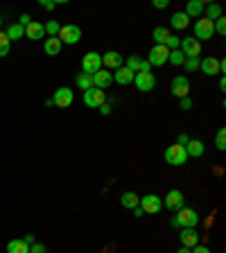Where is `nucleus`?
Here are the masks:
<instances>
[{
    "label": "nucleus",
    "mask_w": 226,
    "mask_h": 253,
    "mask_svg": "<svg viewBox=\"0 0 226 253\" xmlns=\"http://www.w3.org/2000/svg\"><path fill=\"white\" fill-rule=\"evenodd\" d=\"M102 66L111 68V70H118V68L122 66V54H120V52H116V50L106 52V54L102 57Z\"/></svg>",
    "instance_id": "nucleus-19"
},
{
    "label": "nucleus",
    "mask_w": 226,
    "mask_h": 253,
    "mask_svg": "<svg viewBox=\"0 0 226 253\" xmlns=\"http://www.w3.org/2000/svg\"><path fill=\"white\" fill-rule=\"evenodd\" d=\"M41 7H45V9H54V7H57V2H52V0H41Z\"/></svg>",
    "instance_id": "nucleus-42"
},
{
    "label": "nucleus",
    "mask_w": 226,
    "mask_h": 253,
    "mask_svg": "<svg viewBox=\"0 0 226 253\" xmlns=\"http://www.w3.org/2000/svg\"><path fill=\"white\" fill-rule=\"evenodd\" d=\"M7 39L9 41H18V39H23L25 36V27L23 25H18V23H12V25L7 27Z\"/></svg>",
    "instance_id": "nucleus-25"
},
{
    "label": "nucleus",
    "mask_w": 226,
    "mask_h": 253,
    "mask_svg": "<svg viewBox=\"0 0 226 253\" xmlns=\"http://www.w3.org/2000/svg\"><path fill=\"white\" fill-rule=\"evenodd\" d=\"M7 253H30V247L23 240H12L7 242Z\"/></svg>",
    "instance_id": "nucleus-27"
},
{
    "label": "nucleus",
    "mask_w": 226,
    "mask_h": 253,
    "mask_svg": "<svg viewBox=\"0 0 226 253\" xmlns=\"http://www.w3.org/2000/svg\"><path fill=\"white\" fill-rule=\"evenodd\" d=\"M82 39V30L77 25H61L59 30V41L61 43H68V46H75Z\"/></svg>",
    "instance_id": "nucleus-6"
},
{
    "label": "nucleus",
    "mask_w": 226,
    "mask_h": 253,
    "mask_svg": "<svg viewBox=\"0 0 226 253\" xmlns=\"http://www.w3.org/2000/svg\"><path fill=\"white\" fill-rule=\"evenodd\" d=\"M9 46H12V41L7 39L5 32H0V57H7L9 54Z\"/></svg>",
    "instance_id": "nucleus-33"
},
{
    "label": "nucleus",
    "mask_w": 226,
    "mask_h": 253,
    "mask_svg": "<svg viewBox=\"0 0 226 253\" xmlns=\"http://www.w3.org/2000/svg\"><path fill=\"white\" fill-rule=\"evenodd\" d=\"M134 77H136V75L129 70V68H127V66H120V68L113 72V82H116V84H120V86L131 84V82H134Z\"/></svg>",
    "instance_id": "nucleus-18"
},
{
    "label": "nucleus",
    "mask_w": 226,
    "mask_h": 253,
    "mask_svg": "<svg viewBox=\"0 0 226 253\" xmlns=\"http://www.w3.org/2000/svg\"><path fill=\"white\" fill-rule=\"evenodd\" d=\"M190 253H210V249H208V247H199V244H197V247L190 249Z\"/></svg>",
    "instance_id": "nucleus-40"
},
{
    "label": "nucleus",
    "mask_w": 226,
    "mask_h": 253,
    "mask_svg": "<svg viewBox=\"0 0 226 253\" xmlns=\"http://www.w3.org/2000/svg\"><path fill=\"white\" fill-rule=\"evenodd\" d=\"M120 203H122V208H129V210H134V208L140 203V197L136 195V192H122V197H120Z\"/></svg>",
    "instance_id": "nucleus-24"
},
{
    "label": "nucleus",
    "mask_w": 226,
    "mask_h": 253,
    "mask_svg": "<svg viewBox=\"0 0 226 253\" xmlns=\"http://www.w3.org/2000/svg\"><path fill=\"white\" fill-rule=\"evenodd\" d=\"M152 5H154L156 9H165V7L170 5V0H154V2H152Z\"/></svg>",
    "instance_id": "nucleus-39"
},
{
    "label": "nucleus",
    "mask_w": 226,
    "mask_h": 253,
    "mask_svg": "<svg viewBox=\"0 0 226 253\" xmlns=\"http://www.w3.org/2000/svg\"><path fill=\"white\" fill-rule=\"evenodd\" d=\"M170 25L174 27V30H186V27L190 25V18H188L183 12H176V14H172V18H170Z\"/></svg>",
    "instance_id": "nucleus-23"
},
{
    "label": "nucleus",
    "mask_w": 226,
    "mask_h": 253,
    "mask_svg": "<svg viewBox=\"0 0 226 253\" xmlns=\"http://www.w3.org/2000/svg\"><path fill=\"white\" fill-rule=\"evenodd\" d=\"M100 113H102V116H109V113H111V106H109V104H102V106H100Z\"/></svg>",
    "instance_id": "nucleus-44"
},
{
    "label": "nucleus",
    "mask_w": 226,
    "mask_h": 253,
    "mask_svg": "<svg viewBox=\"0 0 226 253\" xmlns=\"http://www.w3.org/2000/svg\"><path fill=\"white\" fill-rule=\"evenodd\" d=\"M23 242H25L27 247H32V244H34V235H25V237H23Z\"/></svg>",
    "instance_id": "nucleus-45"
},
{
    "label": "nucleus",
    "mask_w": 226,
    "mask_h": 253,
    "mask_svg": "<svg viewBox=\"0 0 226 253\" xmlns=\"http://www.w3.org/2000/svg\"><path fill=\"white\" fill-rule=\"evenodd\" d=\"M25 36L32 41H41L45 36V30H43V23H30L25 27Z\"/></svg>",
    "instance_id": "nucleus-20"
},
{
    "label": "nucleus",
    "mask_w": 226,
    "mask_h": 253,
    "mask_svg": "<svg viewBox=\"0 0 226 253\" xmlns=\"http://www.w3.org/2000/svg\"><path fill=\"white\" fill-rule=\"evenodd\" d=\"M179 240H181V247H186V249H192L199 244V233L194 231V228H183L179 235Z\"/></svg>",
    "instance_id": "nucleus-16"
},
{
    "label": "nucleus",
    "mask_w": 226,
    "mask_h": 253,
    "mask_svg": "<svg viewBox=\"0 0 226 253\" xmlns=\"http://www.w3.org/2000/svg\"><path fill=\"white\" fill-rule=\"evenodd\" d=\"M188 93H190V82H188L186 75H179V77L172 79V95L179 100L188 98Z\"/></svg>",
    "instance_id": "nucleus-13"
},
{
    "label": "nucleus",
    "mask_w": 226,
    "mask_h": 253,
    "mask_svg": "<svg viewBox=\"0 0 226 253\" xmlns=\"http://www.w3.org/2000/svg\"><path fill=\"white\" fill-rule=\"evenodd\" d=\"M215 145H217V150H220V152L226 150V129L217 131V136H215Z\"/></svg>",
    "instance_id": "nucleus-34"
},
{
    "label": "nucleus",
    "mask_w": 226,
    "mask_h": 253,
    "mask_svg": "<svg viewBox=\"0 0 226 253\" xmlns=\"http://www.w3.org/2000/svg\"><path fill=\"white\" fill-rule=\"evenodd\" d=\"M43 30H45V34H50V36H59V30H61V25H59L57 20H48L43 25Z\"/></svg>",
    "instance_id": "nucleus-32"
},
{
    "label": "nucleus",
    "mask_w": 226,
    "mask_h": 253,
    "mask_svg": "<svg viewBox=\"0 0 226 253\" xmlns=\"http://www.w3.org/2000/svg\"><path fill=\"white\" fill-rule=\"evenodd\" d=\"M213 27H215V34H222V36H224V34H226V18H224V16H220V18L215 20Z\"/></svg>",
    "instance_id": "nucleus-35"
},
{
    "label": "nucleus",
    "mask_w": 226,
    "mask_h": 253,
    "mask_svg": "<svg viewBox=\"0 0 226 253\" xmlns=\"http://www.w3.org/2000/svg\"><path fill=\"white\" fill-rule=\"evenodd\" d=\"M199 68L204 75H208V77H213V75H220V72H224V61H220V59L215 57H206L199 61Z\"/></svg>",
    "instance_id": "nucleus-7"
},
{
    "label": "nucleus",
    "mask_w": 226,
    "mask_h": 253,
    "mask_svg": "<svg viewBox=\"0 0 226 253\" xmlns=\"http://www.w3.org/2000/svg\"><path fill=\"white\" fill-rule=\"evenodd\" d=\"M179 43H181L179 36H172V34H170L168 41H165V48H168V50H179Z\"/></svg>",
    "instance_id": "nucleus-36"
},
{
    "label": "nucleus",
    "mask_w": 226,
    "mask_h": 253,
    "mask_svg": "<svg viewBox=\"0 0 226 253\" xmlns=\"http://www.w3.org/2000/svg\"><path fill=\"white\" fill-rule=\"evenodd\" d=\"M204 150H206V147H204V143H201V140H197V138H190V140H188V145H186V154L188 156H194V158H199V156L204 154Z\"/></svg>",
    "instance_id": "nucleus-22"
},
{
    "label": "nucleus",
    "mask_w": 226,
    "mask_h": 253,
    "mask_svg": "<svg viewBox=\"0 0 226 253\" xmlns=\"http://www.w3.org/2000/svg\"><path fill=\"white\" fill-rule=\"evenodd\" d=\"M75 84H77L82 91H88V88H93V77L86 75V72H79L77 79H75Z\"/></svg>",
    "instance_id": "nucleus-29"
},
{
    "label": "nucleus",
    "mask_w": 226,
    "mask_h": 253,
    "mask_svg": "<svg viewBox=\"0 0 226 253\" xmlns=\"http://www.w3.org/2000/svg\"><path fill=\"white\" fill-rule=\"evenodd\" d=\"M134 215H136V217H142L145 213H142V208H140V206H136V208H134Z\"/></svg>",
    "instance_id": "nucleus-46"
},
{
    "label": "nucleus",
    "mask_w": 226,
    "mask_h": 253,
    "mask_svg": "<svg viewBox=\"0 0 226 253\" xmlns=\"http://www.w3.org/2000/svg\"><path fill=\"white\" fill-rule=\"evenodd\" d=\"M188 140H190V138H188L186 134H181V136L176 138V145H181V147H186V145H188Z\"/></svg>",
    "instance_id": "nucleus-43"
},
{
    "label": "nucleus",
    "mask_w": 226,
    "mask_h": 253,
    "mask_svg": "<svg viewBox=\"0 0 226 253\" xmlns=\"http://www.w3.org/2000/svg\"><path fill=\"white\" fill-rule=\"evenodd\" d=\"M215 36V27H213V20L208 18H199L194 23V39L197 41H208Z\"/></svg>",
    "instance_id": "nucleus-4"
},
{
    "label": "nucleus",
    "mask_w": 226,
    "mask_h": 253,
    "mask_svg": "<svg viewBox=\"0 0 226 253\" xmlns=\"http://www.w3.org/2000/svg\"><path fill=\"white\" fill-rule=\"evenodd\" d=\"M134 84L136 88L140 93H149V91H154V86H156V77H154V72L149 70V72H138L134 77Z\"/></svg>",
    "instance_id": "nucleus-8"
},
{
    "label": "nucleus",
    "mask_w": 226,
    "mask_h": 253,
    "mask_svg": "<svg viewBox=\"0 0 226 253\" xmlns=\"http://www.w3.org/2000/svg\"><path fill=\"white\" fill-rule=\"evenodd\" d=\"M72 100H75V93H72L68 86H61V88H57V93H54L52 104H57L59 109H68L72 104Z\"/></svg>",
    "instance_id": "nucleus-11"
},
{
    "label": "nucleus",
    "mask_w": 226,
    "mask_h": 253,
    "mask_svg": "<svg viewBox=\"0 0 226 253\" xmlns=\"http://www.w3.org/2000/svg\"><path fill=\"white\" fill-rule=\"evenodd\" d=\"M90 77H93V88H100V91H106L113 84V72H109V70H97Z\"/></svg>",
    "instance_id": "nucleus-15"
},
{
    "label": "nucleus",
    "mask_w": 226,
    "mask_h": 253,
    "mask_svg": "<svg viewBox=\"0 0 226 253\" xmlns=\"http://www.w3.org/2000/svg\"><path fill=\"white\" fill-rule=\"evenodd\" d=\"M168 57H170V50L165 46H154L149 50V57H147V64L149 66H163L168 64Z\"/></svg>",
    "instance_id": "nucleus-12"
},
{
    "label": "nucleus",
    "mask_w": 226,
    "mask_h": 253,
    "mask_svg": "<svg viewBox=\"0 0 226 253\" xmlns=\"http://www.w3.org/2000/svg\"><path fill=\"white\" fill-rule=\"evenodd\" d=\"M168 61H170V64H174V66H183L186 57H183V52H181V50H170Z\"/></svg>",
    "instance_id": "nucleus-31"
},
{
    "label": "nucleus",
    "mask_w": 226,
    "mask_h": 253,
    "mask_svg": "<svg viewBox=\"0 0 226 253\" xmlns=\"http://www.w3.org/2000/svg\"><path fill=\"white\" fill-rule=\"evenodd\" d=\"M199 224V213L194 208H181L176 210V217L172 219V226H181V228H194Z\"/></svg>",
    "instance_id": "nucleus-1"
},
{
    "label": "nucleus",
    "mask_w": 226,
    "mask_h": 253,
    "mask_svg": "<svg viewBox=\"0 0 226 253\" xmlns=\"http://www.w3.org/2000/svg\"><path fill=\"white\" fill-rule=\"evenodd\" d=\"M30 253H45V247H43V244H36V242H34L32 247H30Z\"/></svg>",
    "instance_id": "nucleus-38"
},
{
    "label": "nucleus",
    "mask_w": 226,
    "mask_h": 253,
    "mask_svg": "<svg viewBox=\"0 0 226 253\" xmlns=\"http://www.w3.org/2000/svg\"><path fill=\"white\" fill-rule=\"evenodd\" d=\"M82 70L86 75H95L97 70H102V54L97 52H86L84 59H82Z\"/></svg>",
    "instance_id": "nucleus-5"
},
{
    "label": "nucleus",
    "mask_w": 226,
    "mask_h": 253,
    "mask_svg": "<svg viewBox=\"0 0 226 253\" xmlns=\"http://www.w3.org/2000/svg\"><path fill=\"white\" fill-rule=\"evenodd\" d=\"M152 36H154L156 46H165V41H168V36H170V30L168 27H163V25H158L154 32H152Z\"/></svg>",
    "instance_id": "nucleus-28"
},
{
    "label": "nucleus",
    "mask_w": 226,
    "mask_h": 253,
    "mask_svg": "<svg viewBox=\"0 0 226 253\" xmlns=\"http://www.w3.org/2000/svg\"><path fill=\"white\" fill-rule=\"evenodd\" d=\"M181 109H192V100H190V98H183V100H181Z\"/></svg>",
    "instance_id": "nucleus-41"
},
{
    "label": "nucleus",
    "mask_w": 226,
    "mask_h": 253,
    "mask_svg": "<svg viewBox=\"0 0 226 253\" xmlns=\"http://www.w3.org/2000/svg\"><path fill=\"white\" fill-rule=\"evenodd\" d=\"M124 66H127L134 75H138V72H149V68H152V66L147 64V59H140V57H129Z\"/></svg>",
    "instance_id": "nucleus-17"
},
{
    "label": "nucleus",
    "mask_w": 226,
    "mask_h": 253,
    "mask_svg": "<svg viewBox=\"0 0 226 253\" xmlns=\"http://www.w3.org/2000/svg\"><path fill=\"white\" fill-rule=\"evenodd\" d=\"M179 50L183 52V57H186V59H199V54H201V43L194 39V36H186V39H181Z\"/></svg>",
    "instance_id": "nucleus-2"
},
{
    "label": "nucleus",
    "mask_w": 226,
    "mask_h": 253,
    "mask_svg": "<svg viewBox=\"0 0 226 253\" xmlns=\"http://www.w3.org/2000/svg\"><path fill=\"white\" fill-rule=\"evenodd\" d=\"M204 7H206V5H204L201 0H190V2L186 5V12H183V14H186L188 18H192V16H199V14L204 12Z\"/></svg>",
    "instance_id": "nucleus-26"
},
{
    "label": "nucleus",
    "mask_w": 226,
    "mask_h": 253,
    "mask_svg": "<svg viewBox=\"0 0 226 253\" xmlns=\"http://www.w3.org/2000/svg\"><path fill=\"white\" fill-rule=\"evenodd\" d=\"M0 25H2V18H0Z\"/></svg>",
    "instance_id": "nucleus-48"
},
{
    "label": "nucleus",
    "mask_w": 226,
    "mask_h": 253,
    "mask_svg": "<svg viewBox=\"0 0 226 253\" xmlns=\"http://www.w3.org/2000/svg\"><path fill=\"white\" fill-rule=\"evenodd\" d=\"M183 202H186V199H183V192H181V190H170L168 195H165V202H163V206L168 208V210H181V208H183Z\"/></svg>",
    "instance_id": "nucleus-14"
},
{
    "label": "nucleus",
    "mask_w": 226,
    "mask_h": 253,
    "mask_svg": "<svg viewBox=\"0 0 226 253\" xmlns=\"http://www.w3.org/2000/svg\"><path fill=\"white\" fill-rule=\"evenodd\" d=\"M61 41H59V36H48L45 39V43H43V50H45V54H50V57H54V54H59L61 52Z\"/></svg>",
    "instance_id": "nucleus-21"
},
{
    "label": "nucleus",
    "mask_w": 226,
    "mask_h": 253,
    "mask_svg": "<svg viewBox=\"0 0 226 253\" xmlns=\"http://www.w3.org/2000/svg\"><path fill=\"white\" fill-rule=\"evenodd\" d=\"M176 253H190V249H186V247H181L179 251H176Z\"/></svg>",
    "instance_id": "nucleus-47"
},
{
    "label": "nucleus",
    "mask_w": 226,
    "mask_h": 253,
    "mask_svg": "<svg viewBox=\"0 0 226 253\" xmlns=\"http://www.w3.org/2000/svg\"><path fill=\"white\" fill-rule=\"evenodd\" d=\"M186 161H188L186 147H181V145L174 143L165 150V163H168V165H183Z\"/></svg>",
    "instance_id": "nucleus-3"
},
{
    "label": "nucleus",
    "mask_w": 226,
    "mask_h": 253,
    "mask_svg": "<svg viewBox=\"0 0 226 253\" xmlns=\"http://www.w3.org/2000/svg\"><path fill=\"white\" fill-rule=\"evenodd\" d=\"M183 68H186L188 72H194L199 68V59H186V61H183Z\"/></svg>",
    "instance_id": "nucleus-37"
},
{
    "label": "nucleus",
    "mask_w": 226,
    "mask_h": 253,
    "mask_svg": "<svg viewBox=\"0 0 226 253\" xmlns=\"http://www.w3.org/2000/svg\"><path fill=\"white\" fill-rule=\"evenodd\" d=\"M204 12H206V18L215 23V20L222 16V7L220 5H206V7H204Z\"/></svg>",
    "instance_id": "nucleus-30"
},
{
    "label": "nucleus",
    "mask_w": 226,
    "mask_h": 253,
    "mask_svg": "<svg viewBox=\"0 0 226 253\" xmlns=\"http://www.w3.org/2000/svg\"><path fill=\"white\" fill-rule=\"evenodd\" d=\"M138 206L142 208L145 215H156V213H161L163 202L156 195H145V197H140V203H138Z\"/></svg>",
    "instance_id": "nucleus-9"
},
{
    "label": "nucleus",
    "mask_w": 226,
    "mask_h": 253,
    "mask_svg": "<svg viewBox=\"0 0 226 253\" xmlns=\"http://www.w3.org/2000/svg\"><path fill=\"white\" fill-rule=\"evenodd\" d=\"M106 102V93L100 91V88H88L84 91V104L90 106V109H100L102 104Z\"/></svg>",
    "instance_id": "nucleus-10"
}]
</instances>
